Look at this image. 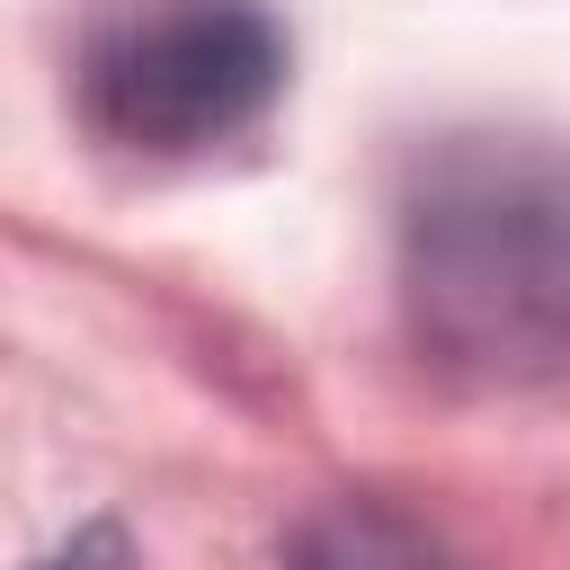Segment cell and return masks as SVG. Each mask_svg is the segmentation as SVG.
I'll list each match as a JSON object with an SVG mask.
<instances>
[{
	"instance_id": "obj_1",
	"label": "cell",
	"mask_w": 570,
	"mask_h": 570,
	"mask_svg": "<svg viewBox=\"0 0 570 570\" xmlns=\"http://www.w3.org/2000/svg\"><path fill=\"white\" fill-rule=\"evenodd\" d=\"M392 276L419 365L454 392L570 383V142L436 134L392 196Z\"/></svg>"
},
{
	"instance_id": "obj_2",
	"label": "cell",
	"mask_w": 570,
	"mask_h": 570,
	"mask_svg": "<svg viewBox=\"0 0 570 570\" xmlns=\"http://www.w3.org/2000/svg\"><path fill=\"white\" fill-rule=\"evenodd\" d=\"M80 116L134 160H205L285 98V27L267 0H116L80 45Z\"/></svg>"
},
{
	"instance_id": "obj_3",
	"label": "cell",
	"mask_w": 570,
	"mask_h": 570,
	"mask_svg": "<svg viewBox=\"0 0 570 570\" xmlns=\"http://www.w3.org/2000/svg\"><path fill=\"white\" fill-rule=\"evenodd\" d=\"M285 570H472L436 525H419L392 499H321L294 534H285Z\"/></svg>"
},
{
	"instance_id": "obj_4",
	"label": "cell",
	"mask_w": 570,
	"mask_h": 570,
	"mask_svg": "<svg viewBox=\"0 0 570 570\" xmlns=\"http://www.w3.org/2000/svg\"><path fill=\"white\" fill-rule=\"evenodd\" d=\"M125 561H134L125 534H116V525H89V534H71L62 552H45L36 570H125Z\"/></svg>"
}]
</instances>
